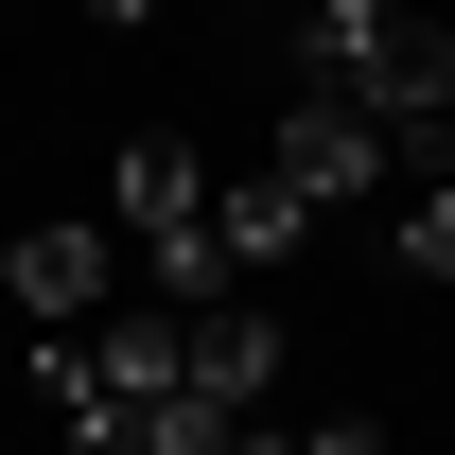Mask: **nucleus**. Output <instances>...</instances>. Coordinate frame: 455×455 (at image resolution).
I'll return each mask as SVG.
<instances>
[{"label":"nucleus","mask_w":455,"mask_h":455,"mask_svg":"<svg viewBox=\"0 0 455 455\" xmlns=\"http://www.w3.org/2000/svg\"><path fill=\"white\" fill-rule=\"evenodd\" d=\"M281 88H333V106H368L420 175H455V18H420V0H298Z\"/></svg>","instance_id":"obj_1"},{"label":"nucleus","mask_w":455,"mask_h":455,"mask_svg":"<svg viewBox=\"0 0 455 455\" xmlns=\"http://www.w3.org/2000/svg\"><path fill=\"white\" fill-rule=\"evenodd\" d=\"M123 245L158 263V315H211L228 263H211V158L193 140H123Z\"/></svg>","instance_id":"obj_2"},{"label":"nucleus","mask_w":455,"mask_h":455,"mask_svg":"<svg viewBox=\"0 0 455 455\" xmlns=\"http://www.w3.org/2000/svg\"><path fill=\"white\" fill-rule=\"evenodd\" d=\"M263 175H281V193H315V211H368V193L403 175V140H386L368 106H333V88H281V140H263Z\"/></svg>","instance_id":"obj_3"},{"label":"nucleus","mask_w":455,"mask_h":455,"mask_svg":"<svg viewBox=\"0 0 455 455\" xmlns=\"http://www.w3.org/2000/svg\"><path fill=\"white\" fill-rule=\"evenodd\" d=\"M106 281H123V228H18V245H0V298H18L36 333H88Z\"/></svg>","instance_id":"obj_4"},{"label":"nucleus","mask_w":455,"mask_h":455,"mask_svg":"<svg viewBox=\"0 0 455 455\" xmlns=\"http://www.w3.org/2000/svg\"><path fill=\"white\" fill-rule=\"evenodd\" d=\"M193 386H211L228 420H263V386H281V298L263 281H228L211 315H193Z\"/></svg>","instance_id":"obj_5"},{"label":"nucleus","mask_w":455,"mask_h":455,"mask_svg":"<svg viewBox=\"0 0 455 455\" xmlns=\"http://www.w3.org/2000/svg\"><path fill=\"white\" fill-rule=\"evenodd\" d=\"M298 245H315V193H281V175H211V263H228V281H281Z\"/></svg>","instance_id":"obj_6"},{"label":"nucleus","mask_w":455,"mask_h":455,"mask_svg":"<svg viewBox=\"0 0 455 455\" xmlns=\"http://www.w3.org/2000/svg\"><path fill=\"white\" fill-rule=\"evenodd\" d=\"M386 245H403V281H455V175H420V193H403Z\"/></svg>","instance_id":"obj_7"},{"label":"nucleus","mask_w":455,"mask_h":455,"mask_svg":"<svg viewBox=\"0 0 455 455\" xmlns=\"http://www.w3.org/2000/svg\"><path fill=\"white\" fill-rule=\"evenodd\" d=\"M53 438H70V455H158V438H140V403H53Z\"/></svg>","instance_id":"obj_8"},{"label":"nucleus","mask_w":455,"mask_h":455,"mask_svg":"<svg viewBox=\"0 0 455 455\" xmlns=\"http://www.w3.org/2000/svg\"><path fill=\"white\" fill-rule=\"evenodd\" d=\"M298 455H386V420H298Z\"/></svg>","instance_id":"obj_9"},{"label":"nucleus","mask_w":455,"mask_h":455,"mask_svg":"<svg viewBox=\"0 0 455 455\" xmlns=\"http://www.w3.org/2000/svg\"><path fill=\"white\" fill-rule=\"evenodd\" d=\"M88 18H106V36H140V18H158V0H88Z\"/></svg>","instance_id":"obj_10"}]
</instances>
